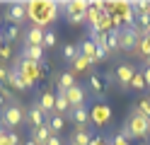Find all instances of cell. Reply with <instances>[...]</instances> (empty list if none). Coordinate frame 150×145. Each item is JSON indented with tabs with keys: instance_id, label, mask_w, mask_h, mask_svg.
<instances>
[{
	"instance_id": "obj_1",
	"label": "cell",
	"mask_w": 150,
	"mask_h": 145,
	"mask_svg": "<svg viewBox=\"0 0 150 145\" xmlns=\"http://www.w3.org/2000/svg\"><path fill=\"white\" fill-rule=\"evenodd\" d=\"M24 121H27V109L20 102H10L5 109H0V123L5 128H20Z\"/></svg>"
},
{
	"instance_id": "obj_2",
	"label": "cell",
	"mask_w": 150,
	"mask_h": 145,
	"mask_svg": "<svg viewBox=\"0 0 150 145\" xmlns=\"http://www.w3.org/2000/svg\"><path fill=\"white\" fill-rule=\"evenodd\" d=\"M126 126H128V131H131L133 138H148V133H150V119H145L136 106L131 109V116H128Z\"/></svg>"
},
{
	"instance_id": "obj_3",
	"label": "cell",
	"mask_w": 150,
	"mask_h": 145,
	"mask_svg": "<svg viewBox=\"0 0 150 145\" xmlns=\"http://www.w3.org/2000/svg\"><path fill=\"white\" fill-rule=\"evenodd\" d=\"M136 70H138V65H136V63H128V61H124V63L114 70V77H116V87H119V90H128V87H131V80H133Z\"/></svg>"
},
{
	"instance_id": "obj_4",
	"label": "cell",
	"mask_w": 150,
	"mask_h": 145,
	"mask_svg": "<svg viewBox=\"0 0 150 145\" xmlns=\"http://www.w3.org/2000/svg\"><path fill=\"white\" fill-rule=\"evenodd\" d=\"M10 24H17V27H22L27 22V3H10L5 7V15H3Z\"/></svg>"
},
{
	"instance_id": "obj_5",
	"label": "cell",
	"mask_w": 150,
	"mask_h": 145,
	"mask_svg": "<svg viewBox=\"0 0 150 145\" xmlns=\"http://www.w3.org/2000/svg\"><path fill=\"white\" fill-rule=\"evenodd\" d=\"M34 102L39 104V109L44 111V116H46V119H51V116H53L56 97H53V92H51V90H41V92H39V97H36Z\"/></svg>"
},
{
	"instance_id": "obj_6",
	"label": "cell",
	"mask_w": 150,
	"mask_h": 145,
	"mask_svg": "<svg viewBox=\"0 0 150 145\" xmlns=\"http://www.w3.org/2000/svg\"><path fill=\"white\" fill-rule=\"evenodd\" d=\"M44 32H46L44 27L32 24L27 32H22V36H24V46H41V41H44Z\"/></svg>"
},
{
	"instance_id": "obj_7",
	"label": "cell",
	"mask_w": 150,
	"mask_h": 145,
	"mask_svg": "<svg viewBox=\"0 0 150 145\" xmlns=\"http://www.w3.org/2000/svg\"><path fill=\"white\" fill-rule=\"evenodd\" d=\"M17 61H32V63H44V48L41 46H22Z\"/></svg>"
},
{
	"instance_id": "obj_8",
	"label": "cell",
	"mask_w": 150,
	"mask_h": 145,
	"mask_svg": "<svg viewBox=\"0 0 150 145\" xmlns=\"http://www.w3.org/2000/svg\"><path fill=\"white\" fill-rule=\"evenodd\" d=\"M27 123H29L32 128H39V126L46 123V116H44V111L39 109L36 102H32L29 106H27Z\"/></svg>"
},
{
	"instance_id": "obj_9",
	"label": "cell",
	"mask_w": 150,
	"mask_h": 145,
	"mask_svg": "<svg viewBox=\"0 0 150 145\" xmlns=\"http://www.w3.org/2000/svg\"><path fill=\"white\" fill-rule=\"evenodd\" d=\"M92 135H90V126H75V131L70 135V145H90Z\"/></svg>"
},
{
	"instance_id": "obj_10",
	"label": "cell",
	"mask_w": 150,
	"mask_h": 145,
	"mask_svg": "<svg viewBox=\"0 0 150 145\" xmlns=\"http://www.w3.org/2000/svg\"><path fill=\"white\" fill-rule=\"evenodd\" d=\"M65 97H68V102H70V109H78V106H85V87L75 85V87H70V90L65 92Z\"/></svg>"
},
{
	"instance_id": "obj_11",
	"label": "cell",
	"mask_w": 150,
	"mask_h": 145,
	"mask_svg": "<svg viewBox=\"0 0 150 145\" xmlns=\"http://www.w3.org/2000/svg\"><path fill=\"white\" fill-rule=\"evenodd\" d=\"M56 92H68L70 87H75L78 82H75V75H70L68 70H63V73H58L56 75Z\"/></svg>"
},
{
	"instance_id": "obj_12",
	"label": "cell",
	"mask_w": 150,
	"mask_h": 145,
	"mask_svg": "<svg viewBox=\"0 0 150 145\" xmlns=\"http://www.w3.org/2000/svg\"><path fill=\"white\" fill-rule=\"evenodd\" d=\"M51 138H53V131H51V126H49V123L39 126V128H32V140H34L36 145H46Z\"/></svg>"
},
{
	"instance_id": "obj_13",
	"label": "cell",
	"mask_w": 150,
	"mask_h": 145,
	"mask_svg": "<svg viewBox=\"0 0 150 145\" xmlns=\"http://www.w3.org/2000/svg\"><path fill=\"white\" fill-rule=\"evenodd\" d=\"M87 82H90V90L97 94V99H104V94H107V90H109V87L104 85V80H102V75H99V73L90 75V80H87Z\"/></svg>"
},
{
	"instance_id": "obj_14",
	"label": "cell",
	"mask_w": 150,
	"mask_h": 145,
	"mask_svg": "<svg viewBox=\"0 0 150 145\" xmlns=\"http://www.w3.org/2000/svg\"><path fill=\"white\" fill-rule=\"evenodd\" d=\"M70 121H73L75 126H90V109H87V104L73 109V111H70Z\"/></svg>"
},
{
	"instance_id": "obj_15",
	"label": "cell",
	"mask_w": 150,
	"mask_h": 145,
	"mask_svg": "<svg viewBox=\"0 0 150 145\" xmlns=\"http://www.w3.org/2000/svg\"><path fill=\"white\" fill-rule=\"evenodd\" d=\"M70 102H68V97H65V92H56V106H53V114H58V116H65L68 114L70 116Z\"/></svg>"
},
{
	"instance_id": "obj_16",
	"label": "cell",
	"mask_w": 150,
	"mask_h": 145,
	"mask_svg": "<svg viewBox=\"0 0 150 145\" xmlns=\"http://www.w3.org/2000/svg\"><path fill=\"white\" fill-rule=\"evenodd\" d=\"M92 68V61L90 58H85V56H78L75 58V61L68 65V73L70 75H78V73H85V70H90Z\"/></svg>"
},
{
	"instance_id": "obj_17",
	"label": "cell",
	"mask_w": 150,
	"mask_h": 145,
	"mask_svg": "<svg viewBox=\"0 0 150 145\" xmlns=\"http://www.w3.org/2000/svg\"><path fill=\"white\" fill-rule=\"evenodd\" d=\"M78 48H80V56H85L92 63H97V44L92 39H85L82 44H78Z\"/></svg>"
},
{
	"instance_id": "obj_18",
	"label": "cell",
	"mask_w": 150,
	"mask_h": 145,
	"mask_svg": "<svg viewBox=\"0 0 150 145\" xmlns=\"http://www.w3.org/2000/svg\"><path fill=\"white\" fill-rule=\"evenodd\" d=\"M90 116L95 119L92 123H97V126H104V123L109 121V109H107L104 104H99V106H95V109L90 111Z\"/></svg>"
},
{
	"instance_id": "obj_19",
	"label": "cell",
	"mask_w": 150,
	"mask_h": 145,
	"mask_svg": "<svg viewBox=\"0 0 150 145\" xmlns=\"http://www.w3.org/2000/svg\"><path fill=\"white\" fill-rule=\"evenodd\" d=\"M133 56H140L143 61L150 56V36H140V39H138V44H136V48H133Z\"/></svg>"
},
{
	"instance_id": "obj_20",
	"label": "cell",
	"mask_w": 150,
	"mask_h": 145,
	"mask_svg": "<svg viewBox=\"0 0 150 145\" xmlns=\"http://www.w3.org/2000/svg\"><path fill=\"white\" fill-rule=\"evenodd\" d=\"M20 36H22V27L10 24V27H7L5 32H3V41H5V44H12V41H17Z\"/></svg>"
},
{
	"instance_id": "obj_21",
	"label": "cell",
	"mask_w": 150,
	"mask_h": 145,
	"mask_svg": "<svg viewBox=\"0 0 150 145\" xmlns=\"http://www.w3.org/2000/svg\"><path fill=\"white\" fill-rule=\"evenodd\" d=\"M80 56V48H78V44H65L63 46V58H65V63H73L75 61V58H78Z\"/></svg>"
},
{
	"instance_id": "obj_22",
	"label": "cell",
	"mask_w": 150,
	"mask_h": 145,
	"mask_svg": "<svg viewBox=\"0 0 150 145\" xmlns=\"http://www.w3.org/2000/svg\"><path fill=\"white\" fill-rule=\"evenodd\" d=\"M46 123L51 126V131H53V135H58V133L63 131V126H65V116H58V114H53L51 119H46Z\"/></svg>"
},
{
	"instance_id": "obj_23",
	"label": "cell",
	"mask_w": 150,
	"mask_h": 145,
	"mask_svg": "<svg viewBox=\"0 0 150 145\" xmlns=\"http://www.w3.org/2000/svg\"><path fill=\"white\" fill-rule=\"evenodd\" d=\"M107 48L111 53L119 51V29H114V32H107Z\"/></svg>"
},
{
	"instance_id": "obj_24",
	"label": "cell",
	"mask_w": 150,
	"mask_h": 145,
	"mask_svg": "<svg viewBox=\"0 0 150 145\" xmlns=\"http://www.w3.org/2000/svg\"><path fill=\"white\" fill-rule=\"evenodd\" d=\"M131 87H133V90H145V77H143V73H140V68L136 70V75H133V80H131Z\"/></svg>"
},
{
	"instance_id": "obj_25",
	"label": "cell",
	"mask_w": 150,
	"mask_h": 145,
	"mask_svg": "<svg viewBox=\"0 0 150 145\" xmlns=\"http://www.w3.org/2000/svg\"><path fill=\"white\" fill-rule=\"evenodd\" d=\"M51 46H56V32L46 29V32H44V41H41V48H51Z\"/></svg>"
},
{
	"instance_id": "obj_26",
	"label": "cell",
	"mask_w": 150,
	"mask_h": 145,
	"mask_svg": "<svg viewBox=\"0 0 150 145\" xmlns=\"http://www.w3.org/2000/svg\"><path fill=\"white\" fill-rule=\"evenodd\" d=\"M136 109H138L140 114H143L145 119H150V97H143V99L138 102V106H136Z\"/></svg>"
},
{
	"instance_id": "obj_27",
	"label": "cell",
	"mask_w": 150,
	"mask_h": 145,
	"mask_svg": "<svg viewBox=\"0 0 150 145\" xmlns=\"http://www.w3.org/2000/svg\"><path fill=\"white\" fill-rule=\"evenodd\" d=\"M12 56V44H3L0 46V61H7Z\"/></svg>"
},
{
	"instance_id": "obj_28",
	"label": "cell",
	"mask_w": 150,
	"mask_h": 145,
	"mask_svg": "<svg viewBox=\"0 0 150 145\" xmlns=\"http://www.w3.org/2000/svg\"><path fill=\"white\" fill-rule=\"evenodd\" d=\"M7 73H10V65H3V63H0V85L7 82Z\"/></svg>"
},
{
	"instance_id": "obj_29",
	"label": "cell",
	"mask_w": 150,
	"mask_h": 145,
	"mask_svg": "<svg viewBox=\"0 0 150 145\" xmlns=\"http://www.w3.org/2000/svg\"><path fill=\"white\" fill-rule=\"evenodd\" d=\"M140 73H143V77H145V85L150 87V65H140Z\"/></svg>"
},
{
	"instance_id": "obj_30",
	"label": "cell",
	"mask_w": 150,
	"mask_h": 145,
	"mask_svg": "<svg viewBox=\"0 0 150 145\" xmlns=\"http://www.w3.org/2000/svg\"><path fill=\"white\" fill-rule=\"evenodd\" d=\"M90 145H109V140H104V138H92Z\"/></svg>"
},
{
	"instance_id": "obj_31",
	"label": "cell",
	"mask_w": 150,
	"mask_h": 145,
	"mask_svg": "<svg viewBox=\"0 0 150 145\" xmlns=\"http://www.w3.org/2000/svg\"><path fill=\"white\" fill-rule=\"evenodd\" d=\"M46 145H63V140L58 138V135H53V138H51L49 143H46Z\"/></svg>"
},
{
	"instance_id": "obj_32",
	"label": "cell",
	"mask_w": 150,
	"mask_h": 145,
	"mask_svg": "<svg viewBox=\"0 0 150 145\" xmlns=\"http://www.w3.org/2000/svg\"><path fill=\"white\" fill-rule=\"evenodd\" d=\"M3 135H5V126L0 123V138H3Z\"/></svg>"
},
{
	"instance_id": "obj_33",
	"label": "cell",
	"mask_w": 150,
	"mask_h": 145,
	"mask_svg": "<svg viewBox=\"0 0 150 145\" xmlns=\"http://www.w3.org/2000/svg\"><path fill=\"white\" fill-rule=\"evenodd\" d=\"M24 145H36V143H34V140L29 138V140H24Z\"/></svg>"
},
{
	"instance_id": "obj_34",
	"label": "cell",
	"mask_w": 150,
	"mask_h": 145,
	"mask_svg": "<svg viewBox=\"0 0 150 145\" xmlns=\"http://www.w3.org/2000/svg\"><path fill=\"white\" fill-rule=\"evenodd\" d=\"M3 22H5V17H3V15H0V29H3Z\"/></svg>"
},
{
	"instance_id": "obj_35",
	"label": "cell",
	"mask_w": 150,
	"mask_h": 145,
	"mask_svg": "<svg viewBox=\"0 0 150 145\" xmlns=\"http://www.w3.org/2000/svg\"><path fill=\"white\" fill-rule=\"evenodd\" d=\"M3 44H5V41H3V34H0V46H3Z\"/></svg>"
},
{
	"instance_id": "obj_36",
	"label": "cell",
	"mask_w": 150,
	"mask_h": 145,
	"mask_svg": "<svg viewBox=\"0 0 150 145\" xmlns=\"http://www.w3.org/2000/svg\"><path fill=\"white\" fill-rule=\"evenodd\" d=\"M148 36H150V32H148Z\"/></svg>"
}]
</instances>
